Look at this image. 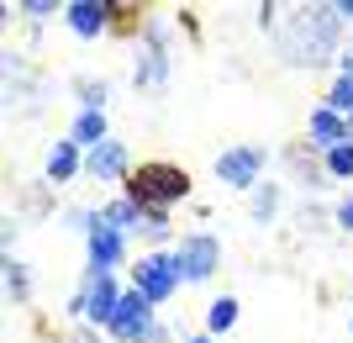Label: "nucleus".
Returning <instances> with one entry per match:
<instances>
[{
	"mask_svg": "<svg viewBox=\"0 0 353 343\" xmlns=\"http://www.w3.org/2000/svg\"><path fill=\"white\" fill-rule=\"evenodd\" d=\"M232 322H237V301L232 296H216L206 306V333H227Z\"/></svg>",
	"mask_w": 353,
	"mask_h": 343,
	"instance_id": "nucleus-16",
	"label": "nucleus"
},
{
	"mask_svg": "<svg viewBox=\"0 0 353 343\" xmlns=\"http://www.w3.org/2000/svg\"><path fill=\"white\" fill-rule=\"evenodd\" d=\"M121 259H127V233L111 227L105 217H95V227H90V269H95V275H111Z\"/></svg>",
	"mask_w": 353,
	"mask_h": 343,
	"instance_id": "nucleus-8",
	"label": "nucleus"
},
{
	"mask_svg": "<svg viewBox=\"0 0 353 343\" xmlns=\"http://www.w3.org/2000/svg\"><path fill=\"white\" fill-rule=\"evenodd\" d=\"M348 137H353V121H348Z\"/></svg>",
	"mask_w": 353,
	"mask_h": 343,
	"instance_id": "nucleus-29",
	"label": "nucleus"
},
{
	"mask_svg": "<svg viewBox=\"0 0 353 343\" xmlns=\"http://www.w3.org/2000/svg\"><path fill=\"white\" fill-rule=\"evenodd\" d=\"M174 264H179V280H211L221 269V243L211 238V233H190V238H179L174 248Z\"/></svg>",
	"mask_w": 353,
	"mask_h": 343,
	"instance_id": "nucleus-3",
	"label": "nucleus"
},
{
	"mask_svg": "<svg viewBox=\"0 0 353 343\" xmlns=\"http://www.w3.org/2000/svg\"><path fill=\"white\" fill-rule=\"evenodd\" d=\"M264 175V148L259 143H237V148L216 153V179L221 185H232V190H253Z\"/></svg>",
	"mask_w": 353,
	"mask_h": 343,
	"instance_id": "nucleus-7",
	"label": "nucleus"
},
{
	"mask_svg": "<svg viewBox=\"0 0 353 343\" xmlns=\"http://www.w3.org/2000/svg\"><path fill=\"white\" fill-rule=\"evenodd\" d=\"M338 227H348V233H353V195H348V201L338 206Z\"/></svg>",
	"mask_w": 353,
	"mask_h": 343,
	"instance_id": "nucleus-25",
	"label": "nucleus"
},
{
	"mask_svg": "<svg viewBox=\"0 0 353 343\" xmlns=\"http://www.w3.org/2000/svg\"><path fill=\"white\" fill-rule=\"evenodd\" d=\"M127 195H132L143 211H169L174 201L190 195V175L179 164H169V159H148V164H137L132 175H127Z\"/></svg>",
	"mask_w": 353,
	"mask_h": 343,
	"instance_id": "nucleus-2",
	"label": "nucleus"
},
{
	"mask_svg": "<svg viewBox=\"0 0 353 343\" xmlns=\"http://www.w3.org/2000/svg\"><path fill=\"white\" fill-rule=\"evenodd\" d=\"M79 101H85V111H105V85H101V79H95V85L79 79Z\"/></svg>",
	"mask_w": 353,
	"mask_h": 343,
	"instance_id": "nucleus-23",
	"label": "nucleus"
},
{
	"mask_svg": "<svg viewBox=\"0 0 353 343\" xmlns=\"http://www.w3.org/2000/svg\"><path fill=\"white\" fill-rule=\"evenodd\" d=\"M69 137L79 143V148H101V143H105V111H79Z\"/></svg>",
	"mask_w": 353,
	"mask_h": 343,
	"instance_id": "nucleus-14",
	"label": "nucleus"
},
{
	"mask_svg": "<svg viewBox=\"0 0 353 343\" xmlns=\"http://www.w3.org/2000/svg\"><path fill=\"white\" fill-rule=\"evenodd\" d=\"M63 16H69V27L79 32V37H101V32L111 27V0H74Z\"/></svg>",
	"mask_w": 353,
	"mask_h": 343,
	"instance_id": "nucleus-12",
	"label": "nucleus"
},
{
	"mask_svg": "<svg viewBox=\"0 0 353 343\" xmlns=\"http://www.w3.org/2000/svg\"><path fill=\"white\" fill-rule=\"evenodd\" d=\"M132 291H143L153 306L159 301H169L179 291V264H174V254H143L137 259V269H132Z\"/></svg>",
	"mask_w": 353,
	"mask_h": 343,
	"instance_id": "nucleus-4",
	"label": "nucleus"
},
{
	"mask_svg": "<svg viewBox=\"0 0 353 343\" xmlns=\"http://www.w3.org/2000/svg\"><path fill=\"white\" fill-rule=\"evenodd\" d=\"M111 27H117V32H143V6L111 0Z\"/></svg>",
	"mask_w": 353,
	"mask_h": 343,
	"instance_id": "nucleus-18",
	"label": "nucleus"
},
{
	"mask_svg": "<svg viewBox=\"0 0 353 343\" xmlns=\"http://www.w3.org/2000/svg\"><path fill=\"white\" fill-rule=\"evenodd\" d=\"M105 222H111V227H121V233H132V227H137V233H143V222H148V211L137 206L132 195H121L117 206H105Z\"/></svg>",
	"mask_w": 353,
	"mask_h": 343,
	"instance_id": "nucleus-15",
	"label": "nucleus"
},
{
	"mask_svg": "<svg viewBox=\"0 0 353 343\" xmlns=\"http://www.w3.org/2000/svg\"><path fill=\"white\" fill-rule=\"evenodd\" d=\"M338 63H343V75H353V43L343 48V59H338Z\"/></svg>",
	"mask_w": 353,
	"mask_h": 343,
	"instance_id": "nucleus-26",
	"label": "nucleus"
},
{
	"mask_svg": "<svg viewBox=\"0 0 353 343\" xmlns=\"http://www.w3.org/2000/svg\"><path fill=\"white\" fill-rule=\"evenodd\" d=\"M153 328H159V322H153V301H148L143 291H121V306H117V317H111V338L117 343H148Z\"/></svg>",
	"mask_w": 353,
	"mask_h": 343,
	"instance_id": "nucleus-6",
	"label": "nucleus"
},
{
	"mask_svg": "<svg viewBox=\"0 0 353 343\" xmlns=\"http://www.w3.org/2000/svg\"><path fill=\"white\" fill-rule=\"evenodd\" d=\"M185 343H211V333H195V338H185Z\"/></svg>",
	"mask_w": 353,
	"mask_h": 343,
	"instance_id": "nucleus-28",
	"label": "nucleus"
},
{
	"mask_svg": "<svg viewBox=\"0 0 353 343\" xmlns=\"http://www.w3.org/2000/svg\"><path fill=\"white\" fill-rule=\"evenodd\" d=\"M338 16H343V21H353V0H338Z\"/></svg>",
	"mask_w": 353,
	"mask_h": 343,
	"instance_id": "nucleus-27",
	"label": "nucleus"
},
{
	"mask_svg": "<svg viewBox=\"0 0 353 343\" xmlns=\"http://www.w3.org/2000/svg\"><path fill=\"white\" fill-rule=\"evenodd\" d=\"M85 175H95V179H121V175H132V169H127V143H111V137H105L101 148H90V153H85Z\"/></svg>",
	"mask_w": 353,
	"mask_h": 343,
	"instance_id": "nucleus-11",
	"label": "nucleus"
},
{
	"mask_svg": "<svg viewBox=\"0 0 353 343\" xmlns=\"http://www.w3.org/2000/svg\"><path fill=\"white\" fill-rule=\"evenodd\" d=\"M327 175L332 179H353V143H343V148L327 153Z\"/></svg>",
	"mask_w": 353,
	"mask_h": 343,
	"instance_id": "nucleus-21",
	"label": "nucleus"
},
{
	"mask_svg": "<svg viewBox=\"0 0 353 343\" xmlns=\"http://www.w3.org/2000/svg\"><path fill=\"white\" fill-rule=\"evenodd\" d=\"M79 169H85L79 143H74V137H69V143H53V153H48V179H53V185H69Z\"/></svg>",
	"mask_w": 353,
	"mask_h": 343,
	"instance_id": "nucleus-13",
	"label": "nucleus"
},
{
	"mask_svg": "<svg viewBox=\"0 0 353 343\" xmlns=\"http://www.w3.org/2000/svg\"><path fill=\"white\" fill-rule=\"evenodd\" d=\"M327 111H338V117L353 121V75H338L332 90H327Z\"/></svg>",
	"mask_w": 353,
	"mask_h": 343,
	"instance_id": "nucleus-17",
	"label": "nucleus"
},
{
	"mask_svg": "<svg viewBox=\"0 0 353 343\" xmlns=\"http://www.w3.org/2000/svg\"><path fill=\"white\" fill-rule=\"evenodd\" d=\"M117 306H121V291H117V280H111V275H95V269H90L85 291H79V296L69 301V312H74V317H85V322H105V328H111Z\"/></svg>",
	"mask_w": 353,
	"mask_h": 343,
	"instance_id": "nucleus-5",
	"label": "nucleus"
},
{
	"mask_svg": "<svg viewBox=\"0 0 353 343\" xmlns=\"http://www.w3.org/2000/svg\"><path fill=\"white\" fill-rule=\"evenodd\" d=\"M338 32H343L338 6H301V11L290 16V27L280 32L285 63H295V69H316V63H327V59H343V53H338Z\"/></svg>",
	"mask_w": 353,
	"mask_h": 343,
	"instance_id": "nucleus-1",
	"label": "nucleus"
},
{
	"mask_svg": "<svg viewBox=\"0 0 353 343\" xmlns=\"http://www.w3.org/2000/svg\"><path fill=\"white\" fill-rule=\"evenodd\" d=\"M306 143H311V148H322V153H332V148H343V143H353V137H348V117H338V111L316 106V111L306 117Z\"/></svg>",
	"mask_w": 353,
	"mask_h": 343,
	"instance_id": "nucleus-10",
	"label": "nucleus"
},
{
	"mask_svg": "<svg viewBox=\"0 0 353 343\" xmlns=\"http://www.w3.org/2000/svg\"><path fill=\"white\" fill-rule=\"evenodd\" d=\"M163 79H169V53H163V27H148V48H143V59H137V69H132V85H137V90H159Z\"/></svg>",
	"mask_w": 353,
	"mask_h": 343,
	"instance_id": "nucleus-9",
	"label": "nucleus"
},
{
	"mask_svg": "<svg viewBox=\"0 0 353 343\" xmlns=\"http://www.w3.org/2000/svg\"><path fill=\"white\" fill-rule=\"evenodd\" d=\"M274 211H280V190H274V185H259V190H253V217L269 222Z\"/></svg>",
	"mask_w": 353,
	"mask_h": 343,
	"instance_id": "nucleus-20",
	"label": "nucleus"
},
{
	"mask_svg": "<svg viewBox=\"0 0 353 343\" xmlns=\"http://www.w3.org/2000/svg\"><path fill=\"white\" fill-rule=\"evenodd\" d=\"M6 291H11V301H27V296H32L27 264H16V259H6Z\"/></svg>",
	"mask_w": 353,
	"mask_h": 343,
	"instance_id": "nucleus-19",
	"label": "nucleus"
},
{
	"mask_svg": "<svg viewBox=\"0 0 353 343\" xmlns=\"http://www.w3.org/2000/svg\"><path fill=\"white\" fill-rule=\"evenodd\" d=\"M21 11H27L32 21H43V16H53V6H48V0H27V6H21Z\"/></svg>",
	"mask_w": 353,
	"mask_h": 343,
	"instance_id": "nucleus-24",
	"label": "nucleus"
},
{
	"mask_svg": "<svg viewBox=\"0 0 353 343\" xmlns=\"http://www.w3.org/2000/svg\"><path fill=\"white\" fill-rule=\"evenodd\" d=\"M143 238H148V243H169V211H148Z\"/></svg>",
	"mask_w": 353,
	"mask_h": 343,
	"instance_id": "nucleus-22",
	"label": "nucleus"
}]
</instances>
